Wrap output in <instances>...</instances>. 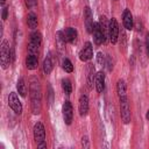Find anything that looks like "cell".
I'll list each match as a JSON object with an SVG mask.
<instances>
[{
	"mask_svg": "<svg viewBox=\"0 0 149 149\" xmlns=\"http://www.w3.org/2000/svg\"><path fill=\"white\" fill-rule=\"evenodd\" d=\"M105 65H106V68H107L108 71H112V70H113V62H112V58H111L109 56H106Z\"/></svg>",
	"mask_w": 149,
	"mask_h": 149,
	"instance_id": "26",
	"label": "cell"
},
{
	"mask_svg": "<svg viewBox=\"0 0 149 149\" xmlns=\"http://www.w3.org/2000/svg\"><path fill=\"white\" fill-rule=\"evenodd\" d=\"M16 88H17V93H19L21 97H26V94H27V85H26V81H24L23 78H20V79L17 80Z\"/></svg>",
	"mask_w": 149,
	"mask_h": 149,
	"instance_id": "22",
	"label": "cell"
},
{
	"mask_svg": "<svg viewBox=\"0 0 149 149\" xmlns=\"http://www.w3.org/2000/svg\"><path fill=\"white\" fill-rule=\"evenodd\" d=\"M92 34H93V38H94V42H95L97 45H100L101 43H105L106 40H107V38L105 37L102 30H101V27H100L99 22H94Z\"/></svg>",
	"mask_w": 149,
	"mask_h": 149,
	"instance_id": "10",
	"label": "cell"
},
{
	"mask_svg": "<svg viewBox=\"0 0 149 149\" xmlns=\"http://www.w3.org/2000/svg\"><path fill=\"white\" fill-rule=\"evenodd\" d=\"M8 7H3L2 8V20L5 21L6 19H7V16H8Z\"/></svg>",
	"mask_w": 149,
	"mask_h": 149,
	"instance_id": "30",
	"label": "cell"
},
{
	"mask_svg": "<svg viewBox=\"0 0 149 149\" xmlns=\"http://www.w3.org/2000/svg\"><path fill=\"white\" fill-rule=\"evenodd\" d=\"M97 62H98V64H100V65H105L106 56H105L102 52H98V54H97Z\"/></svg>",
	"mask_w": 149,
	"mask_h": 149,
	"instance_id": "25",
	"label": "cell"
},
{
	"mask_svg": "<svg viewBox=\"0 0 149 149\" xmlns=\"http://www.w3.org/2000/svg\"><path fill=\"white\" fill-rule=\"evenodd\" d=\"M37 63H38V61H37L36 55L29 54L27 56V58H26V66H27L28 70H35L37 68Z\"/></svg>",
	"mask_w": 149,
	"mask_h": 149,
	"instance_id": "18",
	"label": "cell"
},
{
	"mask_svg": "<svg viewBox=\"0 0 149 149\" xmlns=\"http://www.w3.org/2000/svg\"><path fill=\"white\" fill-rule=\"evenodd\" d=\"M42 43V35L38 30H35L30 34L29 37V42H28V51L29 54H34L36 55V52L38 51Z\"/></svg>",
	"mask_w": 149,
	"mask_h": 149,
	"instance_id": "3",
	"label": "cell"
},
{
	"mask_svg": "<svg viewBox=\"0 0 149 149\" xmlns=\"http://www.w3.org/2000/svg\"><path fill=\"white\" fill-rule=\"evenodd\" d=\"M65 42H66V40H65L64 31L58 30V31L56 33V44H57V47H58L59 50H63V49H64V47H65Z\"/></svg>",
	"mask_w": 149,
	"mask_h": 149,
	"instance_id": "20",
	"label": "cell"
},
{
	"mask_svg": "<svg viewBox=\"0 0 149 149\" xmlns=\"http://www.w3.org/2000/svg\"><path fill=\"white\" fill-rule=\"evenodd\" d=\"M119 33H120L119 23H118L115 17H112L109 20V23H108V37H109V41L112 44H115L118 42Z\"/></svg>",
	"mask_w": 149,
	"mask_h": 149,
	"instance_id": "5",
	"label": "cell"
},
{
	"mask_svg": "<svg viewBox=\"0 0 149 149\" xmlns=\"http://www.w3.org/2000/svg\"><path fill=\"white\" fill-rule=\"evenodd\" d=\"M95 79V70L93 64H87V74H86V80H87V86L90 90L93 88V83Z\"/></svg>",
	"mask_w": 149,
	"mask_h": 149,
	"instance_id": "15",
	"label": "cell"
},
{
	"mask_svg": "<svg viewBox=\"0 0 149 149\" xmlns=\"http://www.w3.org/2000/svg\"><path fill=\"white\" fill-rule=\"evenodd\" d=\"M64 35H65V40H66V42H69V43H74V42L77 41V37H78V33H77V30H76L74 28H72V27H68V28H65V30H64Z\"/></svg>",
	"mask_w": 149,
	"mask_h": 149,
	"instance_id": "16",
	"label": "cell"
},
{
	"mask_svg": "<svg viewBox=\"0 0 149 149\" xmlns=\"http://www.w3.org/2000/svg\"><path fill=\"white\" fill-rule=\"evenodd\" d=\"M84 22H85V27H86V30L87 33L92 34L93 31V14H92V10L88 6H86L84 8Z\"/></svg>",
	"mask_w": 149,
	"mask_h": 149,
	"instance_id": "11",
	"label": "cell"
},
{
	"mask_svg": "<svg viewBox=\"0 0 149 149\" xmlns=\"http://www.w3.org/2000/svg\"><path fill=\"white\" fill-rule=\"evenodd\" d=\"M24 3L27 6V8L31 9V8H34L37 5V0H24Z\"/></svg>",
	"mask_w": 149,
	"mask_h": 149,
	"instance_id": "27",
	"label": "cell"
},
{
	"mask_svg": "<svg viewBox=\"0 0 149 149\" xmlns=\"http://www.w3.org/2000/svg\"><path fill=\"white\" fill-rule=\"evenodd\" d=\"M122 22H123V27L127 30H132L134 28V19H133V14L130 13V10L128 8H126L122 13Z\"/></svg>",
	"mask_w": 149,
	"mask_h": 149,
	"instance_id": "12",
	"label": "cell"
},
{
	"mask_svg": "<svg viewBox=\"0 0 149 149\" xmlns=\"http://www.w3.org/2000/svg\"><path fill=\"white\" fill-rule=\"evenodd\" d=\"M62 88H63L65 94H68V95L71 94V92H72V84H71L70 79H68V78H63L62 79Z\"/></svg>",
	"mask_w": 149,
	"mask_h": 149,
	"instance_id": "23",
	"label": "cell"
},
{
	"mask_svg": "<svg viewBox=\"0 0 149 149\" xmlns=\"http://www.w3.org/2000/svg\"><path fill=\"white\" fill-rule=\"evenodd\" d=\"M120 115L121 120L125 125H128L132 120V113H130V107H129V101L127 97H121L120 98Z\"/></svg>",
	"mask_w": 149,
	"mask_h": 149,
	"instance_id": "4",
	"label": "cell"
},
{
	"mask_svg": "<svg viewBox=\"0 0 149 149\" xmlns=\"http://www.w3.org/2000/svg\"><path fill=\"white\" fill-rule=\"evenodd\" d=\"M93 57V47L91 42H86L79 51V59L81 62H87Z\"/></svg>",
	"mask_w": 149,
	"mask_h": 149,
	"instance_id": "9",
	"label": "cell"
},
{
	"mask_svg": "<svg viewBox=\"0 0 149 149\" xmlns=\"http://www.w3.org/2000/svg\"><path fill=\"white\" fill-rule=\"evenodd\" d=\"M79 114L80 116H85L88 112V97L86 94H81L79 98V105H78Z\"/></svg>",
	"mask_w": 149,
	"mask_h": 149,
	"instance_id": "14",
	"label": "cell"
},
{
	"mask_svg": "<svg viewBox=\"0 0 149 149\" xmlns=\"http://www.w3.org/2000/svg\"><path fill=\"white\" fill-rule=\"evenodd\" d=\"M146 51H147V55L149 57V33L146 35Z\"/></svg>",
	"mask_w": 149,
	"mask_h": 149,
	"instance_id": "29",
	"label": "cell"
},
{
	"mask_svg": "<svg viewBox=\"0 0 149 149\" xmlns=\"http://www.w3.org/2000/svg\"><path fill=\"white\" fill-rule=\"evenodd\" d=\"M8 105L9 107L13 109V112H15L16 114H21L22 113V104L19 99L17 93L15 92H10L8 95Z\"/></svg>",
	"mask_w": 149,
	"mask_h": 149,
	"instance_id": "7",
	"label": "cell"
},
{
	"mask_svg": "<svg viewBox=\"0 0 149 149\" xmlns=\"http://www.w3.org/2000/svg\"><path fill=\"white\" fill-rule=\"evenodd\" d=\"M62 68H63V70H64L65 72H68V73H71V72L73 71V65H72V63H71V61H70L69 58H64V59H63V62H62Z\"/></svg>",
	"mask_w": 149,
	"mask_h": 149,
	"instance_id": "24",
	"label": "cell"
},
{
	"mask_svg": "<svg viewBox=\"0 0 149 149\" xmlns=\"http://www.w3.org/2000/svg\"><path fill=\"white\" fill-rule=\"evenodd\" d=\"M27 23L29 26V28L31 29H36L38 26V20H37V15L34 12H30L27 16Z\"/></svg>",
	"mask_w": 149,
	"mask_h": 149,
	"instance_id": "19",
	"label": "cell"
},
{
	"mask_svg": "<svg viewBox=\"0 0 149 149\" xmlns=\"http://www.w3.org/2000/svg\"><path fill=\"white\" fill-rule=\"evenodd\" d=\"M126 92H127V86L123 79H119L116 83V93L119 95V98L121 97H126Z\"/></svg>",
	"mask_w": 149,
	"mask_h": 149,
	"instance_id": "21",
	"label": "cell"
},
{
	"mask_svg": "<svg viewBox=\"0 0 149 149\" xmlns=\"http://www.w3.org/2000/svg\"><path fill=\"white\" fill-rule=\"evenodd\" d=\"M146 118H147V120L149 121V109L147 111V114H146Z\"/></svg>",
	"mask_w": 149,
	"mask_h": 149,
	"instance_id": "32",
	"label": "cell"
},
{
	"mask_svg": "<svg viewBox=\"0 0 149 149\" xmlns=\"http://www.w3.org/2000/svg\"><path fill=\"white\" fill-rule=\"evenodd\" d=\"M34 140L37 144L45 142V128L42 122L37 121L34 125Z\"/></svg>",
	"mask_w": 149,
	"mask_h": 149,
	"instance_id": "6",
	"label": "cell"
},
{
	"mask_svg": "<svg viewBox=\"0 0 149 149\" xmlns=\"http://www.w3.org/2000/svg\"><path fill=\"white\" fill-rule=\"evenodd\" d=\"M62 112H63V120L66 125H71L72 118H73V109L72 105L69 100H65L63 106H62Z\"/></svg>",
	"mask_w": 149,
	"mask_h": 149,
	"instance_id": "8",
	"label": "cell"
},
{
	"mask_svg": "<svg viewBox=\"0 0 149 149\" xmlns=\"http://www.w3.org/2000/svg\"><path fill=\"white\" fill-rule=\"evenodd\" d=\"M5 2H6V0H0V3H1V5H2V6H3V5H5Z\"/></svg>",
	"mask_w": 149,
	"mask_h": 149,
	"instance_id": "33",
	"label": "cell"
},
{
	"mask_svg": "<svg viewBox=\"0 0 149 149\" xmlns=\"http://www.w3.org/2000/svg\"><path fill=\"white\" fill-rule=\"evenodd\" d=\"M29 97H30V108L33 114L37 115L41 113L42 109V94H41V86L37 79L33 78L29 85Z\"/></svg>",
	"mask_w": 149,
	"mask_h": 149,
	"instance_id": "1",
	"label": "cell"
},
{
	"mask_svg": "<svg viewBox=\"0 0 149 149\" xmlns=\"http://www.w3.org/2000/svg\"><path fill=\"white\" fill-rule=\"evenodd\" d=\"M136 30H137V31H141V30H142V23H141V20H137V21H136Z\"/></svg>",
	"mask_w": 149,
	"mask_h": 149,
	"instance_id": "31",
	"label": "cell"
},
{
	"mask_svg": "<svg viewBox=\"0 0 149 149\" xmlns=\"http://www.w3.org/2000/svg\"><path fill=\"white\" fill-rule=\"evenodd\" d=\"M14 58V52L9 47V43L7 40H3L1 42L0 45V63H1V68L3 70H6L9 64L12 63V59Z\"/></svg>",
	"mask_w": 149,
	"mask_h": 149,
	"instance_id": "2",
	"label": "cell"
},
{
	"mask_svg": "<svg viewBox=\"0 0 149 149\" xmlns=\"http://www.w3.org/2000/svg\"><path fill=\"white\" fill-rule=\"evenodd\" d=\"M94 85H95L97 92L98 93H102V91L105 90V73L102 71H98L95 73Z\"/></svg>",
	"mask_w": 149,
	"mask_h": 149,
	"instance_id": "13",
	"label": "cell"
},
{
	"mask_svg": "<svg viewBox=\"0 0 149 149\" xmlns=\"http://www.w3.org/2000/svg\"><path fill=\"white\" fill-rule=\"evenodd\" d=\"M81 146L84 148H88V137L87 136H83V139H81Z\"/></svg>",
	"mask_w": 149,
	"mask_h": 149,
	"instance_id": "28",
	"label": "cell"
},
{
	"mask_svg": "<svg viewBox=\"0 0 149 149\" xmlns=\"http://www.w3.org/2000/svg\"><path fill=\"white\" fill-rule=\"evenodd\" d=\"M52 69H54V61H52L51 54H49V55L44 58V61H43V72H44L45 74H49V73L52 71Z\"/></svg>",
	"mask_w": 149,
	"mask_h": 149,
	"instance_id": "17",
	"label": "cell"
}]
</instances>
